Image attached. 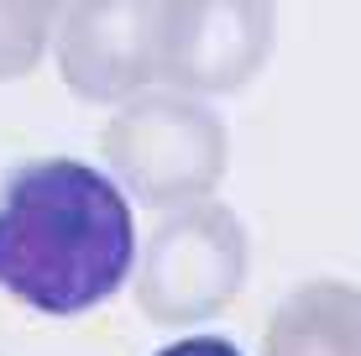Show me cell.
I'll list each match as a JSON object with an SVG mask.
<instances>
[{
    "instance_id": "6da1fadb",
    "label": "cell",
    "mask_w": 361,
    "mask_h": 356,
    "mask_svg": "<svg viewBox=\"0 0 361 356\" xmlns=\"http://www.w3.org/2000/svg\"><path fill=\"white\" fill-rule=\"evenodd\" d=\"M136 273L131 200L79 157H42L0 183V288L32 314L79 320Z\"/></svg>"
},
{
    "instance_id": "7a4b0ae2",
    "label": "cell",
    "mask_w": 361,
    "mask_h": 356,
    "mask_svg": "<svg viewBox=\"0 0 361 356\" xmlns=\"http://www.w3.org/2000/svg\"><path fill=\"white\" fill-rule=\"evenodd\" d=\"M99 157L126 200L147 210H178L220 189L231 168V131L209 100L152 84L116 105L99 131Z\"/></svg>"
},
{
    "instance_id": "3957f363",
    "label": "cell",
    "mask_w": 361,
    "mask_h": 356,
    "mask_svg": "<svg viewBox=\"0 0 361 356\" xmlns=\"http://www.w3.org/2000/svg\"><path fill=\"white\" fill-rule=\"evenodd\" d=\"M246 267H252V241L235 210L215 200L163 210L147 247L136 252V309L168 330L199 325L231 309V299L246 288Z\"/></svg>"
},
{
    "instance_id": "277c9868",
    "label": "cell",
    "mask_w": 361,
    "mask_h": 356,
    "mask_svg": "<svg viewBox=\"0 0 361 356\" xmlns=\"http://www.w3.org/2000/svg\"><path fill=\"white\" fill-rule=\"evenodd\" d=\"M168 0H63L53 32L58 79L84 105H121L163 68Z\"/></svg>"
},
{
    "instance_id": "5b68a950",
    "label": "cell",
    "mask_w": 361,
    "mask_h": 356,
    "mask_svg": "<svg viewBox=\"0 0 361 356\" xmlns=\"http://www.w3.org/2000/svg\"><path fill=\"white\" fill-rule=\"evenodd\" d=\"M278 0H168L157 84L199 100L235 94L267 68Z\"/></svg>"
},
{
    "instance_id": "8992f818",
    "label": "cell",
    "mask_w": 361,
    "mask_h": 356,
    "mask_svg": "<svg viewBox=\"0 0 361 356\" xmlns=\"http://www.w3.org/2000/svg\"><path fill=\"white\" fill-rule=\"evenodd\" d=\"M262 356H361V288L314 278L262 330Z\"/></svg>"
},
{
    "instance_id": "52a82bcc",
    "label": "cell",
    "mask_w": 361,
    "mask_h": 356,
    "mask_svg": "<svg viewBox=\"0 0 361 356\" xmlns=\"http://www.w3.org/2000/svg\"><path fill=\"white\" fill-rule=\"evenodd\" d=\"M63 0H0V84H16L42 68Z\"/></svg>"
},
{
    "instance_id": "ba28073f",
    "label": "cell",
    "mask_w": 361,
    "mask_h": 356,
    "mask_svg": "<svg viewBox=\"0 0 361 356\" xmlns=\"http://www.w3.org/2000/svg\"><path fill=\"white\" fill-rule=\"evenodd\" d=\"M157 356H241V346L226 340V336H183L173 346H163Z\"/></svg>"
}]
</instances>
